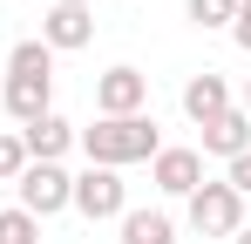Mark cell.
Instances as JSON below:
<instances>
[{
    "label": "cell",
    "instance_id": "1",
    "mask_svg": "<svg viewBox=\"0 0 251 244\" xmlns=\"http://www.w3.org/2000/svg\"><path fill=\"white\" fill-rule=\"evenodd\" d=\"M75 143L95 170H129L163 149V129H156V116H95L88 129H75Z\"/></svg>",
    "mask_w": 251,
    "mask_h": 244
},
{
    "label": "cell",
    "instance_id": "2",
    "mask_svg": "<svg viewBox=\"0 0 251 244\" xmlns=\"http://www.w3.org/2000/svg\"><path fill=\"white\" fill-rule=\"evenodd\" d=\"M14 190H21V210H27L34 224H48V217H61V210H68V197H75V176H68L61 163H27Z\"/></svg>",
    "mask_w": 251,
    "mask_h": 244
},
{
    "label": "cell",
    "instance_id": "3",
    "mask_svg": "<svg viewBox=\"0 0 251 244\" xmlns=\"http://www.w3.org/2000/svg\"><path fill=\"white\" fill-rule=\"evenodd\" d=\"M183 203H190V231H204V238H238L245 231V197L231 183H197Z\"/></svg>",
    "mask_w": 251,
    "mask_h": 244
},
{
    "label": "cell",
    "instance_id": "4",
    "mask_svg": "<svg viewBox=\"0 0 251 244\" xmlns=\"http://www.w3.org/2000/svg\"><path fill=\"white\" fill-rule=\"evenodd\" d=\"M68 210H82L88 224L123 217V210H129V183H123V170H95V163H88L82 176H75V197H68Z\"/></svg>",
    "mask_w": 251,
    "mask_h": 244
},
{
    "label": "cell",
    "instance_id": "5",
    "mask_svg": "<svg viewBox=\"0 0 251 244\" xmlns=\"http://www.w3.org/2000/svg\"><path fill=\"white\" fill-rule=\"evenodd\" d=\"M143 109H150V75L143 68L116 61V68L95 75V116H143Z\"/></svg>",
    "mask_w": 251,
    "mask_h": 244
},
{
    "label": "cell",
    "instance_id": "6",
    "mask_svg": "<svg viewBox=\"0 0 251 244\" xmlns=\"http://www.w3.org/2000/svg\"><path fill=\"white\" fill-rule=\"evenodd\" d=\"M150 183L163 190V197H190L197 183H204V149H156L150 156Z\"/></svg>",
    "mask_w": 251,
    "mask_h": 244
},
{
    "label": "cell",
    "instance_id": "7",
    "mask_svg": "<svg viewBox=\"0 0 251 244\" xmlns=\"http://www.w3.org/2000/svg\"><path fill=\"white\" fill-rule=\"evenodd\" d=\"M41 41H48V54H75V48H88V41H95V7H54V0H48Z\"/></svg>",
    "mask_w": 251,
    "mask_h": 244
},
{
    "label": "cell",
    "instance_id": "8",
    "mask_svg": "<svg viewBox=\"0 0 251 244\" xmlns=\"http://www.w3.org/2000/svg\"><path fill=\"white\" fill-rule=\"evenodd\" d=\"M0 102H7V116L27 129V122H41L48 109H54V75H7Z\"/></svg>",
    "mask_w": 251,
    "mask_h": 244
},
{
    "label": "cell",
    "instance_id": "9",
    "mask_svg": "<svg viewBox=\"0 0 251 244\" xmlns=\"http://www.w3.org/2000/svg\"><path fill=\"white\" fill-rule=\"evenodd\" d=\"M21 149H27V163H61L68 149H75V122L48 109L41 122H27V129H21Z\"/></svg>",
    "mask_w": 251,
    "mask_h": 244
},
{
    "label": "cell",
    "instance_id": "10",
    "mask_svg": "<svg viewBox=\"0 0 251 244\" xmlns=\"http://www.w3.org/2000/svg\"><path fill=\"white\" fill-rule=\"evenodd\" d=\"M224 109H231V81L217 75V68H204V75L183 81V116L197 122V129H204V122H217Z\"/></svg>",
    "mask_w": 251,
    "mask_h": 244
},
{
    "label": "cell",
    "instance_id": "11",
    "mask_svg": "<svg viewBox=\"0 0 251 244\" xmlns=\"http://www.w3.org/2000/svg\"><path fill=\"white\" fill-rule=\"evenodd\" d=\"M245 149H251V116H245V109H224L217 122H204V156L238 163Z\"/></svg>",
    "mask_w": 251,
    "mask_h": 244
},
{
    "label": "cell",
    "instance_id": "12",
    "mask_svg": "<svg viewBox=\"0 0 251 244\" xmlns=\"http://www.w3.org/2000/svg\"><path fill=\"white\" fill-rule=\"evenodd\" d=\"M116 224H123L116 244H176V217L170 210H123Z\"/></svg>",
    "mask_w": 251,
    "mask_h": 244
},
{
    "label": "cell",
    "instance_id": "13",
    "mask_svg": "<svg viewBox=\"0 0 251 244\" xmlns=\"http://www.w3.org/2000/svg\"><path fill=\"white\" fill-rule=\"evenodd\" d=\"M0 244H41V224L14 203V210H0Z\"/></svg>",
    "mask_w": 251,
    "mask_h": 244
},
{
    "label": "cell",
    "instance_id": "14",
    "mask_svg": "<svg viewBox=\"0 0 251 244\" xmlns=\"http://www.w3.org/2000/svg\"><path fill=\"white\" fill-rule=\"evenodd\" d=\"M183 7H190L197 27H231L238 21V0H183Z\"/></svg>",
    "mask_w": 251,
    "mask_h": 244
},
{
    "label": "cell",
    "instance_id": "15",
    "mask_svg": "<svg viewBox=\"0 0 251 244\" xmlns=\"http://www.w3.org/2000/svg\"><path fill=\"white\" fill-rule=\"evenodd\" d=\"M21 170H27V149H21V136H0V183H21Z\"/></svg>",
    "mask_w": 251,
    "mask_h": 244
},
{
    "label": "cell",
    "instance_id": "16",
    "mask_svg": "<svg viewBox=\"0 0 251 244\" xmlns=\"http://www.w3.org/2000/svg\"><path fill=\"white\" fill-rule=\"evenodd\" d=\"M224 183H231V190H238V197H251V149L238 163H231V170H224Z\"/></svg>",
    "mask_w": 251,
    "mask_h": 244
},
{
    "label": "cell",
    "instance_id": "17",
    "mask_svg": "<svg viewBox=\"0 0 251 244\" xmlns=\"http://www.w3.org/2000/svg\"><path fill=\"white\" fill-rule=\"evenodd\" d=\"M231 41L251 54V0H238V21H231Z\"/></svg>",
    "mask_w": 251,
    "mask_h": 244
},
{
    "label": "cell",
    "instance_id": "18",
    "mask_svg": "<svg viewBox=\"0 0 251 244\" xmlns=\"http://www.w3.org/2000/svg\"><path fill=\"white\" fill-rule=\"evenodd\" d=\"M54 7H95V0H54Z\"/></svg>",
    "mask_w": 251,
    "mask_h": 244
},
{
    "label": "cell",
    "instance_id": "19",
    "mask_svg": "<svg viewBox=\"0 0 251 244\" xmlns=\"http://www.w3.org/2000/svg\"><path fill=\"white\" fill-rule=\"evenodd\" d=\"M231 244H251V224H245V231H238V238H231Z\"/></svg>",
    "mask_w": 251,
    "mask_h": 244
},
{
    "label": "cell",
    "instance_id": "20",
    "mask_svg": "<svg viewBox=\"0 0 251 244\" xmlns=\"http://www.w3.org/2000/svg\"><path fill=\"white\" fill-rule=\"evenodd\" d=\"M245 116H251V81H245Z\"/></svg>",
    "mask_w": 251,
    "mask_h": 244
}]
</instances>
